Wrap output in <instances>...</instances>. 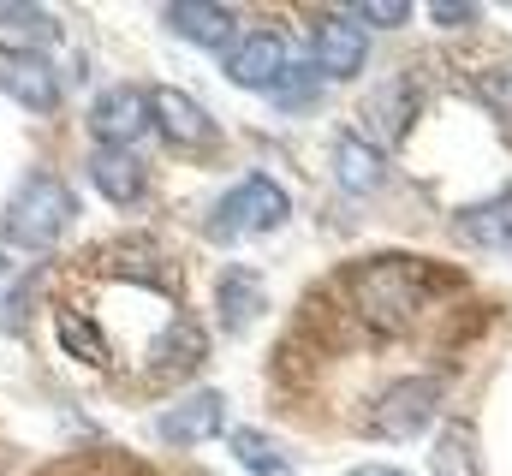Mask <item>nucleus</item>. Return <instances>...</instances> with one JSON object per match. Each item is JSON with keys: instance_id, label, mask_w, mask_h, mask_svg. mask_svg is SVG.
<instances>
[{"instance_id": "nucleus-1", "label": "nucleus", "mask_w": 512, "mask_h": 476, "mask_svg": "<svg viewBox=\"0 0 512 476\" xmlns=\"http://www.w3.org/2000/svg\"><path fill=\"white\" fill-rule=\"evenodd\" d=\"M423 280H435V268H423L411 256H382V262H370L358 274V304H364V316L376 328H405L429 298Z\"/></svg>"}, {"instance_id": "nucleus-2", "label": "nucleus", "mask_w": 512, "mask_h": 476, "mask_svg": "<svg viewBox=\"0 0 512 476\" xmlns=\"http://www.w3.org/2000/svg\"><path fill=\"white\" fill-rule=\"evenodd\" d=\"M72 215H78V197L66 191V179H54V173H30L24 179V191L6 203V238L12 244H24V250H48L54 238L72 227Z\"/></svg>"}, {"instance_id": "nucleus-3", "label": "nucleus", "mask_w": 512, "mask_h": 476, "mask_svg": "<svg viewBox=\"0 0 512 476\" xmlns=\"http://www.w3.org/2000/svg\"><path fill=\"white\" fill-rule=\"evenodd\" d=\"M286 191L268 179V173H251L245 185H233L215 209H209V221H203V233L215 238V244H239L245 233H268V227H280L286 221Z\"/></svg>"}, {"instance_id": "nucleus-4", "label": "nucleus", "mask_w": 512, "mask_h": 476, "mask_svg": "<svg viewBox=\"0 0 512 476\" xmlns=\"http://www.w3.org/2000/svg\"><path fill=\"white\" fill-rule=\"evenodd\" d=\"M435 411H441V387L429 375H411V381H393L382 399H376L370 423H376L382 441H411V435H423L435 423Z\"/></svg>"}, {"instance_id": "nucleus-5", "label": "nucleus", "mask_w": 512, "mask_h": 476, "mask_svg": "<svg viewBox=\"0 0 512 476\" xmlns=\"http://www.w3.org/2000/svg\"><path fill=\"white\" fill-rule=\"evenodd\" d=\"M364 60H370V36L346 12H328V18L310 24V66H316V78L346 84V78L364 72Z\"/></svg>"}, {"instance_id": "nucleus-6", "label": "nucleus", "mask_w": 512, "mask_h": 476, "mask_svg": "<svg viewBox=\"0 0 512 476\" xmlns=\"http://www.w3.org/2000/svg\"><path fill=\"white\" fill-rule=\"evenodd\" d=\"M221 429H227V399H221L215 387H197V393L173 399L167 411H155V435H161L167 447H203V441H215Z\"/></svg>"}, {"instance_id": "nucleus-7", "label": "nucleus", "mask_w": 512, "mask_h": 476, "mask_svg": "<svg viewBox=\"0 0 512 476\" xmlns=\"http://www.w3.org/2000/svg\"><path fill=\"white\" fill-rule=\"evenodd\" d=\"M149 125L167 137V143H179V149H209L221 131H215V119H209V108L197 102V96H185V90H155L149 96Z\"/></svg>"}, {"instance_id": "nucleus-8", "label": "nucleus", "mask_w": 512, "mask_h": 476, "mask_svg": "<svg viewBox=\"0 0 512 476\" xmlns=\"http://www.w3.org/2000/svg\"><path fill=\"white\" fill-rule=\"evenodd\" d=\"M286 66H292V54H286L280 30H251L245 42L227 48V78H233L239 90H274Z\"/></svg>"}, {"instance_id": "nucleus-9", "label": "nucleus", "mask_w": 512, "mask_h": 476, "mask_svg": "<svg viewBox=\"0 0 512 476\" xmlns=\"http://www.w3.org/2000/svg\"><path fill=\"white\" fill-rule=\"evenodd\" d=\"M0 96H12L18 108L48 114V108L60 102V84H54V72H48L42 54H30V48H6V42H0Z\"/></svg>"}, {"instance_id": "nucleus-10", "label": "nucleus", "mask_w": 512, "mask_h": 476, "mask_svg": "<svg viewBox=\"0 0 512 476\" xmlns=\"http://www.w3.org/2000/svg\"><path fill=\"white\" fill-rule=\"evenodd\" d=\"M90 131L102 137V149H131L143 131H149V96L143 90H102L90 102Z\"/></svg>"}, {"instance_id": "nucleus-11", "label": "nucleus", "mask_w": 512, "mask_h": 476, "mask_svg": "<svg viewBox=\"0 0 512 476\" xmlns=\"http://www.w3.org/2000/svg\"><path fill=\"white\" fill-rule=\"evenodd\" d=\"M161 18H167V30L185 36L191 48H215V54L233 48V12L215 6V0H179V6H167Z\"/></svg>"}, {"instance_id": "nucleus-12", "label": "nucleus", "mask_w": 512, "mask_h": 476, "mask_svg": "<svg viewBox=\"0 0 512 476\" xmlns=\"http://www.w3.org/2000/svg\"><path fill=\"white\" fill-rule=\"evenodd\" d=\"M90 185H96L108 203H143L149 167L137 161V149H96V155H90Z\"/></svg>"}, {"instance_id": "nucleus-13", "label": "nucleus", "mask_w": 512, "mask_h": 476, "mask_svg": "<svg viewBox=\"0 0 512 476\" xmlns=\"http://www.w3.org/2000/svg\"><path fill=\"white\" fill-rule=\"evenodd\" d=\"M334 179L346 197H370L382 185V149L364 131H340L334 137Z\"/></svg>"}, {"instance_id": "nucleus-14", "label": "nucleus", "mask_w": 512, "mask_h": 476, "mask_svg": "<svg viewBox=\"0 0 512 476\" xmlns=\"http://www.w3.org/2000/svg\"><path fill=\"white\" fill-rule=\"evenodd\" d=\"M411 114H417V90H411L405 78H393V84H382V90L364 102V137H370L376 149H387V143L405 137Z\"/></svg>"}, {"instance_id": "nucleus-15", "label": "nucleus", "mask_w": 512, "mask_h": 476, "mask_svg": "<svg viewBox=\"0 0 512 476\" xmlns=\"http://www.w3.org/2000/svg\"><path fill=\"white\" fill-rule=\"evenodd\" d=\"M262 304H268V292H262V274L256 268H227L215 280V310H221V328L227 334L251 328L256 316H262Z\"/></svg>"}, {"instance_id": "nucleus-16", "label": "nucleus", "mask_w": 512, "mask_h": 476, "mask_svg": "<svg viewBox=\"0 0 512 476\" xmlns=\"http://www.w3.org/2000/svg\"><path fill=\"white\" fill-rule=\"evenodd\" d=\"M209 352V340L197 334V322H185V316H173L161 334H155V352H149V369L155 375H191L197 363Z\"/></svg>"}, {"instance_id": "nucleus-17", "label": "nucleus", "mask_w": 512, "mask_h": 476, "mask_svg": "<svg viewBox=\"0 0 512 476\" xmlns=\"http://www.w3.org/2000/svg\"><path fill=\"white\" fill-rule=\"evenodd\" d=\"M453 233L465 238V244H477V250H501V244H512V191L477 203V209H459Z\"/></svg>"}, {"instance_id": "nucleus-18", "label": "nucleus", "mask_w": 512, "mask_h": 476, "mask_svg": "<svg viewBox=\"0 0 512 476\" xmlns=\"http://www.w3.org/2000/svg\"><path fill=\"white\" fill-rule=\"evenodd\" d=\"M268 102H274L280 114H310V108L322 102V78H316V66H310V60H304V66H286L280 84L268 90Z\"/></svg>"}, {"instance_id": "nucleus-19", "label": "nucleus", "mask_w": 512, "mask_h": 476, "mask_svg": "<svg viewBox=\"0 0 512 476\" xmlns=\"http://www.w3.org/2000/svg\"><path fill=\"white\" fill-rule=\"evenodd\" d=\"M233 459L251 476H292V459H286L262 429H233Z\"/></svg>"}, {"instance_id": "nucleus-20", "label": "nucleus", "mask_w": 512, "mask_h": 476, "mask_svg": "<svg viewBox=\"0 0 512 476\" xmlns=\"http://www.w3.org/2000/svg\"><path fill=\"white\" fill-rule=\"evenodd\" d=\"M435 476H483V465H477V441H471V429L465 423H453L441 441H435Z\"/></svg>"}, {"instance_id": "nucleus-21", "label": "nucleus", "mask_w": 512, "mask_h": 476, "mask_svg": "<svg viewBox=\"0 0 512 476\" xmlns=\"http://www.w3.org/2000/svg\"><path fill=\"white\" fill-rule=\"evenodd\" d=\"M54 328H60V346H66L72 357H84L90 369H108V340H96V328H90L78 310H60Z\"/></svg>"}, {"instance_id": "nucleus-22", "label": "nucleus", "mask_w": 512, "mask_h": 476, "mask_svg": "<svg viewBox=\"0 0 512 476\" xmlns=\"http://www.w3.org/2000/svg\"><path fill=\"white\" fill-rule=\"evenodd\" d=\"M36 286H42V268H36V274H24V280L12 286V298L0 304V328H6V334H24V316L36 310Z\"/></svg>"}, {"instance_id": "nucleus-23", "label": "nucleus", "mask_w": 512, "mask_h": 476, "mask_svg": "<svg viewBox=\"0 0 512 476\" xmlns=\"http://www.w3.org/2000/svg\"><path fill=\"white\" fill-rule=\"evenodd\" d=\"M0 24H6V30H24V36H42L48 48L60 42V24H54L48 12H36V6H0Z\"/></svg>"}, {"instance_id": "nucleus-24", "label": "nucleus", "mask_w": 512, "mask_h": 476, "mask_svg": "<svg viewBox=\"0 0 512 476\" xmlns=\"http://www.w3.org/2000/svg\"><path fill=\"white\" fill-rule=\"evenodd\" d=\"M358 30H399L405 18H411V6H387V0H358L352 12H346Z\"/></svg>"}, {"instance_id": "nucleus-25", "label": "nucleus", "mask_w": 512, "mask_h": 476, "mask_svg": "<svg viewBox=\"0 0 512 476\" xmlns=\"http://www.w3.org/2000/svg\"><path fill=\"white\" fill-rule=\"evenodd\" d=\"M483 96H489V108L512 125V66H495V72L483 78Z\"/></svg>"}, {"instance_id": "nucleus-26", "label": "nucleus", "mask_w": 512, "mask_h": 476, "mask_svg": "<svg viewBox=\"0 0 512 476\" xmlns=\"http://www.w3.org/2000/svg\"><path fill=\"white\" fill-rule=\"evenodd\" d=\"M471 18H477L471 6H453V0H441V6H435V24H471Z\"/></svg>"}, {"instance_id": "nucleus-27", "label": "nucleus", "mask_w": 512, "mask_h": 476, "mask_svg": "<svg viewBox=\"0 0 512 476\" xmlns=\"http://www.w3.org/2000/svg\"><path fill=\"white\" fill-rule=\"evenodd\" d=\"M358 476H399V471H358Z\"/></svg>"}, {"instance_id": "nucleus-28", "label": "nucleus", "mask_w": 512, "mask_h": 476, "mask_svg": "<svg viewBox=\"0 0 512 476\" xmlns=\"http://www.w3.org/2000/svg\"><path fill=\"white\" fill-rule=\"evenodd\" d=\"M0 274H6V250H0Z\"/></svg>"}]
</instances>
